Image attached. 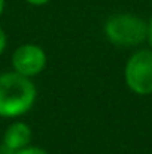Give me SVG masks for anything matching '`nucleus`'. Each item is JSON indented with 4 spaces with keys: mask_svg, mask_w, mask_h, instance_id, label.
<instances>
[{
    "mask_svg": "<svg viewBox=\"0 0 152 154\" xmlns=\"http://www.w3.org/2000/svg\"><path fill=\"white\" fill-rule=\"evenodd\" d=\"M104 35L116 47H136L148 38V24L131 14H115L106 20Z\"/></svg>",
    "mask_w": 152,
    "mask_h": 154,
    "instance_id": "2",
    "label": "nucleus"
},
{
    "mask_svg": "<svg viewBox=\"0 0 152 154\" xmlns=\"http://www.w3.org/2000/svg\"><path fill=\"white\" fill-rule=\"evenodd\" d=\"M6 45H7V38H6V33L3 32V29L0 27V55L4 52Z\"/></svg>",
    "mask_w": 152,
    "mask_h": 154,
    "instance_id": "7",
    "label": "nucleus"
},
{
    "mask_svg": "<svg viewBox=\"0 0 152 154\" xmlns=\"http://www.w3.org/2000/svg\"><path fill=\"white\" fill-rule=\"evenodd\" d=\"M46 52L42 47L36 44H24L19 45L12 54V67L16 73L24 75L27 78H33L43 72L46 67Z\"/></svg>",
    "mask_w": 152,
    "mask_h": 154,
    "instance_id": "4",
    "label": "nucleus"
},
{
    "mask_svg": "<svg viewBox=\"0 0 152 154\" xmlns=\"http://www.w3.org/2000/svg\"><path fill=\"white\" fill-rule=\"evenodd\" d=\"M3 11H4V0H0V15L3 14Z\"/></svg>",
    "mask_w": 152,
    "mask_h": 154,
    "instance_id": "10",
    "label": "nucleus"
},
{
    "mask_svg": "<svg viewBox=\"0 0 152 154\" xmlns=\"http://www.w3.org/2000/svg\"><path fill=\"white\" fill-rule=\"evenodd\" d=\"M25 2L33 5V6H42V5H46L49 0H25Z\"/></svg>",
    "mask_w": 152,
    "mask_h": 154,
    "instance_id": "8",
    "label": "nucleus"
},
{
    "mask_svg": "<svg viewBox=\"0 0 152 154\" xmlns=\"http://www.w3.org/2000/svg\"><path fill=\"white\" fill-rule=\"evenodd\" d=\"M31 136H33V133H31V129L27 123L13 121L4 130L3 142H4L6 148H9L10 151H16V150H21V148L30 145Z\"/></svg>",
    "mask_w": 152,
    "mask_h": 154,
    "instance_id": "5",
    "label": "nucleus"
},
{
    "mask_svg": "<svg viewBox=\"0 0 152 154\" xmlns=\"http://www.w3.org/2000/svg\"><path fill=\"white\" fill-rule=\"evenodd\" d=\"M13 154H48L46 150H43L42 147H31V145H27L21 150H16L13 151Z\"/></svg>",
    "mask_w": 152,
    "mask_h": 154,
    "instance_id": "6",
    "label": "nucleus"
},
{
    "mask_svg": "<svg viewBox=\"0 0 152 154\" xmlns=\"http://www.w3.org/2000/svg\"><path fill=\"white\" fill-rule=\"evenodd\" d=\"M148 39H149V44L152 47V18L149 21V24H148Z\"/></svg>",
    "mask_w": 152,
    "mask_h": 154,
    "instance_id": "9",
    "label": "nucleus"
},
{
    "mask_svg": "<svg viewBox=\"0 0 152 154\" xmlns=\"http://www.w3.org/2000/svg\"><path fill=\"white\" fill-rule=\"evenodd\" d=\"M125 82L128 88L137 94H151L152 93V51L140 50L134 52L124 70Z\"/></svg>",
    "mask_w": 152,
    "mask_h": 154,
    "instance_id": "3",
    "label": "nucleus"
},
{
    "mask_svg": "<svg viewBox=\"0 0 152 154\" xmlns=\"http://www.w3.org/2000/svg\"><path fill=\"white\" fill-rule=\"evenodd\" d=\"M37 97V90L31 78L15 70L0 73V117L16 118L27 114Z\"/></svg>",
    "mask_w": 152,
    "mask_h": 154,
    "instance_id": "1",
    "label": "nucleus"
}]
</instances>
